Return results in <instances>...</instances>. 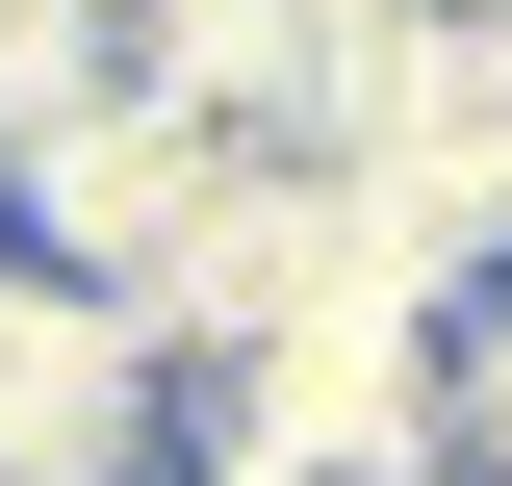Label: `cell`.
I'll return each mask as SVG.
<instances>
[{
    "mask_svg": "<svg viewBox=\"0 0 512 486\" xmlns=\"http://www.w3.org/2000/svg\"><path fill=\"white\" fill-rule=\"evenodd\" d=\"M205 410V359L77 256H0V486H154Z\"/></svg>",
    "mask_w": 512,
    "mask_h": 486,
    "instance_id": "cell-1",
    "label": "cell"
},
{
    "mask_svg": "<svg viewBox=\"0 0 512 486\" xmlns=\"http://www.w3.org/2000/svg\"><path fill=\"white\" fill-rule=\"evenodd\" d=\"M205 180H231V103H180L154 52H128L103 103L0 128V231H26V256H77V282H128V307H154V256L205 231Z\"/></svg>",
    "mask_w": 512,
    "mask_h": 486,
    "instance_id": "cell-2",
    "label": "cell"
},
{
    "mask_svg": "<svg viewBox=\"0 0 512 486\" xmlns=\"http://www.w3.org/2000/svg\"><path fill=\"white\" fill-rule=\"evenodd\" d=\"M436 461L512 486V256H461V282H436Z\"/></svg>",
    "mask_w": 512,
    "mask_h": 486,
    "instance_id": "cell-3",
    "label": "cell"
},
{
    "mask_svg": "<svg viewBox=\"0 0 512 486\" xmlns=\"http://www.w3.org/2000/svg\"><path fill=\"white\" fill-rule=\"evenodd\" d=\"M128 52H154L128 0H0V128H52V103H103Z\"/></svg>",
    "mask_w": 512,
    "mask_h": 486,
    "instance_id": "cell-4",
    "label": "cell"
},
{
    "mask_svg": "<svg viewBox=\"0 0 512 486\" xmlns=\"http://www.w3.org/2000/svg\"><path fill=\"white\" fill-rule=\"evenodd\" d=\"M0 256H26V231H0Z\"/></svg>",
    "mask_w": 512,
    "mask_h": 486,
    "instance_id": "cell-5",
    "label": "cell"
}]
</instances>
